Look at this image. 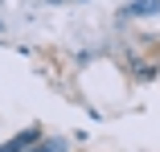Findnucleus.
I'll return each mask as SVG.
<instances>
[{
    "instance_id": "f257e3e1",
    "label": "nucleus",
    "mask_w": 160,
    "mask_h": 152,
    "mask_svg": "<svg viewBox=\"0 0 160 152\" xmlns=\"http://www.w3.org/2000/svg\"><path fill=\"white\" fill-rule=\"evenodd\" d=\"M160 4L156 0H132V4H127V17H152Z\"/></svg>"
},
{
    "instance_id": "f03ea898",
    "label": "nucleus",
    "mask_w": 160,
    "mask_h": 152,
    "mask_svg": "<svg viewBox=\"0 0 160 152\" xmlns=\"http://www.w3.org/2000/svg\"><path fill=\"white\" fill-rule=\"evenodd\" d=\"M66 148H70V140H66V136H49V140H41L33 152H66Z\"/></svg>"
}]
</instances>
